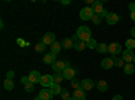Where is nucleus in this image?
I'll use <instances>...</instances> for the list:
<instances>
[{"mask_svg":"<svg viewBox=\"0 0 135 100\" xmlns=\"http://www.w3.org/2000/svg\"><path fill=\"white\" fill-rule=\"evenodd\" d=\"M77 37H78V39L80 41H83V42H88L89 39L92 38V34H91V28L89 27H86V26H80L77 28Z\"/></svg>","mask_w":135,"mask_h":100,"instance_id":"f257e3e1","label":"nucleus"},{"mask_svg":"<svg viewBox=\"0 0 135 100\" xmlns=\"http://www.w3.org/2000/svg\"><path fill=\"white\" fill-rule=\"evenodd\" d=\"M68 66H69V62H66V61H55L53 65H51V68L55 73H62Z\"/></svg>","mask_w":135,"mask_h":100,"instance_id":"f03ea898","label":"nucleus"},{"mask_svg":"<svg viewBox=\"0 0 135 100\" xmlns=\"http://www.w3.org/2000/svg\"><path fill=\"white\" fill-rule=\"evenodd\" d=\"M93 15H95V12H93V9H92L91 7H84V8L80 11V18H81L83 20H91Z\"/></svg>","mask_w":135,"mask_h":100,"instance_id":"7ed1b4c3","label":"nucleus"},{"mask_svg":"<svg viewBox=\"0 0 135 100\" xmlns=\"http://www.w3.org/2000/svg\"><path fill=\"white\" fill-rule=\"evenodd\" d=\"M108 53H109L111 55H116V57H118V54L122 53V46H120V43H118V42L109 43V45H108Z\"/></svg>","mask_w":135,"mask_h":100,"instance_id":"20e7f679","label":"nucleus"},{"mask_svg":"<svg viewBox=\"0 0 135 100\" xmlns=\"http://www.w3.org/2000/svg\"><path fill=\"white\" fill-rule=\"evenodd\" d=\"M122 58H123V61H124L126 64H131V62L134 61V58H135V54H134V51H132V50L126 49L124 51H123Z\"/></svg>","mask_w":135,"mask_h":100,"instance_id":"39448f33","label":"nucleus"},{"mask_svg":"<svg viewBox=\"0 0 135 100\" xmlns=\"http://www.w3.org/2000/svg\"><path fill=\"white\" fill-rule=\"evenodd\" d=\"M42 42L45 43V45H53V43L55 42V34L54 32H46V34L43 35V38H42Z\"/></svg>","mask_w":135,"mask_h":100,"instance_id":"423d86ee","label":"nucleus"},{"mask_svg":"<svg viewBox=\"0 0 135 100\" xmlns=\"http://www.w3.org/2000/svg\"><path fill=\"white\" fill-rule=\"evenodd\" d=\"M54 84V80H53V76L51 74H43L42 79H41V85L42 87H51Z\"/></svg>","mask_w":135,"mask_h":100,"instance_id":"0eeeda50","label":"nucleus"},{"mask_svg":"<svg viewBox=\"0 0 135 100\" xmlns=\"http://www.w3.org/2000/svg\"><path fill=\"white\" fill-rule=\"evenodd\" d=\"M41 79H42V76H41V73L37 72V70H32V72H30V74H28V80H30V83H32V84L41 83Z\"/></svg>","mask_w":135,"mask_h":100,"instance_id":"6e6552de","label":"nucleus"},{"mask_svg":"<svg viewBox=\"0 0 135 100\" xmlns=\"http://www.w3.org/2000/svg\"><path fill=\"white\" fill-rule=\"evenodd\" d=\"M62 74H64V79L65 80H73L74 79V74H76V70L73 69V68H70V66H68V68L62 72Z\"/></svg>","mask_w":135,"mask_h":100,"instance_id":"1a4fd4ad","label":"nucleus"},{"mask_svg":"<svg viewBox=\"0 0 135 100\" xmlns=\"http://www.w3.org/2000/svg\"><path fill=\"white\" fill-rule=\"evenodd\" d=\"M95 87V83H93V80H91V79H84L83 81H81V88L86 92V91H91L92 88Z\"/></svg>","mask_w":135,"mask_h":100,"instance_id":"9d476101","label":"nucleus"},{"mask_svg":"<svg viewBox=\"0 0 135 100\" xmlns=\"http://www.w3.org/2000/svg\"><path fill=\"white\" fill-rule=\"evenodd\" d=\"M105 19H107V23L112 26V25H116L118 22L120 20V16H119V15H116L115 12H109V14H108V16H107Z\"/></svg>","mask_w":135,"mask_h":100,"instance_id":"9b49d317","label":"nucleus"},{"mask_svg":"<svg viewBox=\"0 0 135 100\" xmlns=\"http://www.w3.org/2000/svg\"><path fill=\"white\" fill-rule=\"evenodd\" d=\"M53 96H54V95L51 93L50 89H42V91L39 92V96H38V97H39L41 100H51Z\"/></svg>","mask_w":135,"mask_h":100,"instance_id":"f8f14e48","label":"nucleus"},{"mask_svg":"<svg viewBox=\"0 0 135 100\" xmlns=\"http://www.w3.org/2000/svg\"><path fill=\"white\" fill-rule=\"evenodd\" d=\"M73 97H74V100H85V99H86L85 91L83 89V88H78V89H74Z\"/></svg>","mask_w":135,"mask_h":100,"instance_id":"ddd939ff","label":"nucleus"},{"mask_svg":"<svg viewBox=\"0 0 135 100\" xmlns=\"http://www.w3.org/2000/svg\"><path fill=\"white\" fill-rule=\"evenodd\" d=\"M92 9H93V12L95 14H101L104 11V8H103V2H100V0H96V2L92 4Z\"/></svg>","mask_w":135,"mask_h":100,"instance_id":"4468645a","label":"nucleus"},{"mask_svg":"<svg viewBox=\"0 0 135 100\" xmlns=\"http://www.w3.org/2000/svg\"><path fill=\"white\" fill-rule=\"evenodd\" d=\"M43 62L46 64V65H53L55 62V54L54 53H47V54H45V57H43Z\"/></svg>","mask_w":135,"mask_h":100,"instance_id":"2eb2a0df","label":"nucleus"},{"mask_svg":"<svg viewBox=\"0 0 135 100\" xmlns=\"http://www.w3.org/2000/svg\"><path fill=\"white\" fill-rule=\"evenodd\" d=\"M112 66H115V65H114V60H112L111 57H105L103 61H101V68L103 69H111Z\"/></svg>","mask_w":135,"mask_h":100,"instance_id":"dca6fc26","label":"nucleus"},{"mask_svg":"<svg viewBox=\"0 0 135 100\" xmlns=\"http://www.w3.org/2000/svg\"><path fill=\"white\" fill-rule=\"evenodd\" d=\"M61 45H62V49H72L73 46H74V42H73V39L72 38H65L62 42H61Z\"/></svg>","mask_w":135,"mask_h":100,"instance_id":"f3484780","label":"nucleus"},{"mask_svg":"<svg viewBox=\"0 0 135 100\" xmlns=\"http://www.w3.org/2000/svg\"><path fill=\"white\" fill-rule=\"evenodd\" d=\"M96 87H97V89H99L100 92H105V91L108 89V83H107L105 80H99L97 84H96Z\"/></svg>","mask_w":135,"mask_h":100,"instance_id":"a211bd4d","label":"nucleus"},{"mask_svg":"<svg viewBox=\"0 0 135 100\" xmlns=\"http://www.w3.org/2000/svg\"><path fill=\"white\" fill-rule=\"evenodd\" d=\"M61 49H62V45H61L60 42H57V41H55V42L53 43V45L50 46V51H51V53H54L55 55H57V54L61 51Z\"/></svg>","mask_w":135,"mask_h":100,"instance_id":"6ab92c4d","label":"nucleus"},{"mask_svg":"<svg viewBox=\"0 0 135 100\" xmlns=\"http://www.w3.org/2000/svg\"><path fill=\"white\" fill-rule=\"evenodd\" d=\"M111 58L114 60V65L116 66V68H120V66L126 65V62L123 61V58H119V57H116V55H111Z\"/></svg>","mask_w":135,"mask_h":100,"instance_id":"aec40b11","label":"nucleus"},{"mask_svg":"<svg viewBox=\"0 0 135 100\" xmlns=\"http://www.w3.org/2000/svg\"><path fill=\"white\" fill-rule=\"evenodd\" d=\"M123 70H124L126 74H132L134 70H135V65L134 64H126L124 66H123Z\"/></svg>","mask_w":135,"mask_h":100,"instance_id":"412c9836","label":"nucleus"},{"mask_svg":"<svg viewBox=\"0 0 135 100\" xmlns=\"http://www.w3.org/2000/svg\"><path fill=\"white\" fill-rule=\"evenodd\" d=\"M77 51H83L85 47H86V43L85 42H83V41H77V42H74V46H73Z\"/></svg>","mask_w":135,"mask_h":100,"instance_id":"4be33fe9","label":"nucleus"},{"mask_svg":"<svg viewBox=\"0 0 135 100\" xmlns=\"http://www.w3.org/2000/svg\"><path fill=\"white\" fill-rule=\"evenodd\" d=\"M49 89L51 91V93H53V95H60V93H61V91H62V88L60 87V84H53V85L49 88Z\"/></svg>","mask_w":135,"mask_h":100,"instance_id":"5701e85b","label":"nucleus"},{"mask_svg":"<svg viewBox=\"0 0 135 100\" xmlns=\"http://www.w3.org/2000/svg\"><path fill=\"white\" fill-rule=\"evenodd\" d=\"M14 87H15V84H14L12 80H9V79H6L4 80V88H6L7 91H12Z\"/></svg>","mask_w":135,"mask_h":100,"instance_id":"b1692460","label":"nucleus"},{"mask_svg":"<svg viewBox=\"0 0 135 100\" xmlns=\"http://www.w3.org/2000/svg\"><path fill=\"white\" fill-rule=\"evenodd\" d=\"M96 50H97L99 53H101V54H105V53L108 51V45H105V43H99L97 47H96Z\"/></svg>","mask_w":135,"mask_h":100,"instance_id":"393cba45","label":"nucleus"},{"mask_svg":"<svg viewBox=\"0 0 135 100\" xmlns=\"http://www.w3.org/2000/svg\"><path fill=\"white\" fill-rule=\"evenodd\" d=\"M126 49H128V50L135 49V39L134 38H130V39L126 41Z\"/></svg>","mask_w":135,"mask_h":100,"instance_id":"a878e982","label":"nucleus"},{"mask_svg":"<svg viewBox=\"0 0 135 100\" xmlns=\"http://www.w3.org/2000/svg\"><path fill=\"white\" fill-rule=\"evenodd\" d=\"M97 45H99V43L96 42L95 38H91L86 42V47H89V49H95V47H97Z\"/></svg>","mask_w":135,"mask_h":100,"instance_id":"bb28decb","label":"nucleus"},{"mask_svg":"<svg viewBox=\"0 0 135 100\" xmlns=\"http://www.w3.org/2000/svg\"><path fill=\"white\" fill-rule=\"evenodd\" d=\"M64 79V74L62 73H55L53 74V80H54V84H60Z\"/></svg>","mask_w":135,"mask_h":100,"instance_id":"cd10ccee","label":"nucleus"},{"mask_svg":"<svg viewBox=\"0 0 135 100\" xmlns=\"http://www.w3.org/2000/svg\"><path fill=\"white\" fill-rule=\"evenodd\" d=\"M60 96H61V99H62V100H66V99H69V97H70L69 89H68V88H64V89L61 91V93H60Z\"/></svg>","mask_w":135,"mask_h":100,"instance_id":"c85d7f7f","label":"nucleus"},{"mask_svg":"<svg viewBox=\"0 0 135 100\" xmlns=\"http://www.w3.org/2000/svg\"><path fill=\"white\" fill-rule=\"evenodd\" d=\"M35 50L38 53H43L45 50H46V45H45L43 42H39V43H37V45H35Z\"/></svg>","mask_w":135,"mask_h":100,"instance_id":"c756f323","label":"nucleus"},{"mask_svg":"<svg viewBox=\"0 0 135 100\" xmlns=\"http://www.w3.org/2000/svg\"><path fill=\"white\" fill-rule=\"evenodd\" d=\"M91 20H92V23H95V25H100L101 20H103V18H101V15H99V14H95Z\"/></svg>","mask_w":135,"mask_h":100,"instance_id":"7c9ffc66","label":"nucleus"},{"mask_svg":"<svg viewBox=\"0 0 135 100\" xmlns=\"http://www.w3.org/2000/svg\"><path fill=\"white\" fill-rule=\"evenodd\" d=\"M72 87L74 89H78V88H81V81H78L77 79H73L72 80Z\"/></svg>","mask_w":135,"mask_h":100,"instance_id":"2f4dec72","label":"nucleus"},{"mask_svg":"<svg viewBox=\"0 0 135 100\" xmlns=\"http://www.w3.org/2000/svg\"><path fill=\"white\" fill-rule=\"evenodd\" d=\"M25 91H26V92H32V91H34V84H32V83L25 84Z\"/></svg>","mask_w":135,"mask_h":100,"instance_id":"473e14b6","label":"nucleus"},{"mask_svg":"<svg viewBox=\"0 0 135 100\" xmlns=\"http://www.w3.org/2000/svg\"><path fill=\"white\" fill-rule=\"evenodd\" d=\"M7 79H9V80L14 79V72H12V70H8V72H7Z\"/></svg>","mask_w":135,"mask_h":100,"instance_id":"72a5a7b5","label":"nucleus"},{"mask_svg":"<svg viewBox=\"0 0 135 100\" xmlns=\"http://www.w3.org/2000/svg\"><path fill=\"white\" fill-rule=\"evenodd\" d=\"M18 43H19V46H26V43H27V42H25L22 38H19V39H18Z\"/></svg>","mask_w":135,"mask_h":100,"instance_id":"f704fd0d","label":"nucleus"},{"mask_svg":"<svg viewBox=\"0 0 135 100\" xmlns=\"http://www.w3.org/2000/svg\"><path fill=\"white\" fill-rule=\"evenodd\" d=\"M23 84H27V83H30V80H28V76H26V77H22V80H20Z\"/></svg>","mask_w":135,"mask_h":100,"instance_id":"c9c22d12","label":"nucleus"},{"mask_svg":"<svg viewBox=\"0 0 135 100\" xmlns=\"http://www.w3.org/2000/svg\"><path fill=\"white\" fill-rule=\"evenodd\" d=\"M112 100H123V97L120 95H115V96H112Z\"/></svg>","mask_w":135,"mask_h":100,"instance_id":"e433bc0d","label":"nucleus"},{"mask_svg":"<svg viewBox=\"0 0 135 100\" xmlns=\"http://www.w3.org/2000/svg\"><path fill=\"white\" fill-rule=\"evenodd\" d=\"M108 14H109V12H107V9H104L100 15H101V18H107V16H108Z\"/></svg>","mask_w":135,"mask_h":100,"instance_id":"4c0bfd02","label":"nucleus"},{"mask_svg":"<svg viewBox=\"0 0 135 100\" xmlns=\"http://www.w3.org/2000/svg\"><path fill=\"white\" fill-rule=\"evenodd\" d=\"M72 39H73V42H77V41H80V39H78V37H77V34H74V35L72 37Z\"/></svg>","mask_w":135,"mask_h":100,"instance_id":"58836bf2","label":"nucleus"},{"mask_svg":"<svg viewBox=\"0 0 135 100\" xmlns=\"http://www.w3.org/2000/svg\"><path fill=\"white\" fill-rule=\"evenodd\" d=\"M61 3H62V4H66V6H68V4H70V0H61Z\"/></svg>","mask_w":135,"mask_h":100,"instance_id":"ea45409f","label":"nucleus"},{"mask_svg":"<svg viewBox=\"0 0 135 100\" xmlns=\"http://www.w3.org/2000/svg\"><path fill=\"white\" fill-rule=\"evenodd\" d=\"M130 32H131V35H132V38H135V27H132Z\"/></svg>","mask_w":135,"mask_h":100,"instance_id":"a19ab883","label":"nucleus"},{"mask_svg":"<svg viewBox=\"0 0 135 100\" xmlns=\"http://www.w3.org/2000/svg\"><path fill=\"white\" fill-rule=\"evenodd\" d=\"M131 19L135 22V9H134V11H131Z\"/></svg>","mask_w":135,"mask_h":100,"instance_id":"79ce46f5","label":"nucleus"},{"mask_svg":"<svg viewBox=\"0 0 135 100\" xmlns=\"http://www.w3.org/2000/svg\"><path fill=\"white\" fill-rule=\"evenodd\" d=\"M66 100H74V97H73V96H70L69 99H66Z\"/></svg>","mask_w":135,"mask_h":100,"instance_id":"37998d69","label":"nucleus"},{"mask_svg":"<svg viewBox=\"0 0 135 100\" xmlns=\"http://www.w3.org/2000/svg\"><path fill=\"white\" fill-rule=\"evenodd\" d=\"M134 8H135V2H134Z\"/></svg>","mask_w":135,"mask_h":100,"instance_id":"c03bdc74","label":"nucleus"},{"mask_svg":"<svg viewBox=\"0 0 135 100\" xmlns=\"http://www.w3.org/2000/svg\"><path fill=\"white\" fill-rule=\"evenodd\" d=\"M134 64H135V58H134Z\"/></svg>","mask_w":135,"mask_h":100,"instance_id":"a18cd8bd","label":"nucleus"},{"mask_svg":"<svg viewBox=\"0 0 135 100\" xmlns=\"http://www.w3.org/2000/svg\"><path fill=\"white\" fill-rule=\"evenodd\" d=\"M134 74H135V70H134Z\"/></svg>","mask_w":135,"mask_h":100,"instance_id":"49530a36","label":"nucleus"}]
</instances>
